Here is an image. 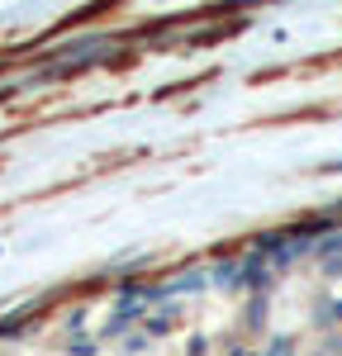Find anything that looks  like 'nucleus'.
<instances>
[{
  "label": "nucleus",
  "mask_w": 342,
  "mask_h": 356,
  "mask_svg": "<svg viewBox=\"0 0 342 356\" xmlns=\"http://www.w3.org/2000/svg\"><path fill=\"white\" fill-rule=\"evenodd\" d=\"M243 285H247L252 295H266V285H271V266H266V257H261V252L247 257V266H243Z\"/></svg>",
  "instance_id": "f257e3e1"
},
{
  "label": "nucleus",
  "mask_w": 342,
  "mask_h": 356,
  "mask_svg": "<svg viewBox=\"0 0 342 356\" xmlns=\"http://www.w3.org/2000/svg\"><path fill=\"white\" fill-rule=\"evenodd\" d=\"M209 280H214V285H224V290H233V285H243V266H238V261H219Z\"/></svg>",
  "instance_id": "f03ea898"
},
{
  "label": "nucleus",
  "mask_w": 342,
  "mask_h": 356,
  "mask_svg": "<svg viewBox=\"0 0 342 356\" xmlns=\"http://www.w3.org/2000/svg\"><path fill=\"white\" fill-rule=\"evenodd\" d=\"M195 290H204V275L200 271H190V275H181V280L167 285V295H195Z\"/></svg>",
  "instance_id": "7ed1b4c3"
},
{
  "label": "nucleus",
  "mask_w": 342,
  "mask_h": 356,
  "mask_svg": "<svg viewBox=\"0 0 342 356\" xmlns=\"http://www.w3.org/2000/svg\"><path fill=\"white\" fill-rule=\"evenodd\" d=\"M261 356H295V337H290V332H276V337L261 347Z\"/></svg>",
  "instance_id": "20e7f679"
},
{
  "label": "nucleus",
  "mask_w": 342,
  "mask_h": 356,
  "mask_svg": "<svg viewBox=\"0 0 342 356\" xmlns=\"http://www.w3.org/2000/svg\"><path fill=\"white\" fill-rule=\"evenodd\" d=\"M167 328H171V309H162V314H152V318H142V332H147V337H162Z\"/></svg>",
  "instance_id": "39448f33"
},
{
  "label": "nucleus",
  "mask_w": 342,
  "mask_h": 356,
  "mask_svg": "<svg viewBox=\"0 0 342 356\" xmlns=\"http://www.w3.org/2000/svg\"><path fill=\"white\" fill-rule=\"evenodd\" d=\"M266 309H271L266 295H252V304H247V328H261L266 323Z\"/></svg>",
  "instance_id": "423d86ee"
}]
</instances>
